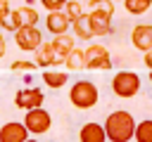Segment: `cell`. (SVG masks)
<instances>
[{
	"label": "cell",
	"mask_w": 152,
	"mask_h": 142,
	"mask_svg": "<svg viewBox=\"0 0 152 142\" xmlns=\"http://www.w3.org/2000/svg\"><path fill=\"white\" fill-rule=\"evenodd\" d=\"M135 118L126 109H116L104 121V133L109 142H131L135 137Z\"/></svg>",
	"instance_id": "cell-1"
},
{
	"label": "cell",
	"mask_w": 152,
	"mask_h": 142,
	"mask_svg": "<svg viewBox=\"0 0 152 142\" xmlns=\"http://www.w3.org/2000/svg\"><path fill=\"white\" fill-rule=\"evenodd\" d=\"M100 99V92H97V85L90 83V80H76L69 90V102L76 106V109H93Z\"/></svg>",
	"instance_id": "cell-2"
},
{
	"label": "cell",
	"mask_w": 152,
	"mask_h": 142,
	"mask_svg": "<svg viewBox=\"0 0 152 142\" xmlns=\"http://www.w3.org/2000/svg\"><path fill=\"white\" fill-rule=\"evenodd\" d=\"M38 24V12L31 7V5H21L17 9H10L2 19H0V26L5 31H19L24 26H36Z\"/></svg>",
	"instance_id": "cell-3"
},
{
	"label": "cell",
	"mask_w": 152,
	"mask_h": 142,
	"mask_svg": "<svg viewBox=\"0 0 152 142\" xmlns=\"http://www.w3.org/2000/svg\"><path fill=\"white\" fill-rule=\"evenodd\" d=\"M112 90L116 97L121 99H128V97H135L138 90H140V76L135 71H119L114 73L112 78Z\"/></svg>",
	"instance_id": "cell-4"
},
{
	"label": "cell",
	"mask_w": 152,
	"mask_h": 142,
	"mask_svg": "<svg viewBox=\"0 0 152 142\" xmlns=\"http://www.w3.org/2000/svg\"><path fill=\"white\" fill-rule=\"evenodd\" d=\"M86 69L88 71H109L112 57L104 45H88L86 47Z\"/></svg>",
	"instance_id": "cell-5"
},
{
	"label": "cell",
	"mask_w": 152,
	"mask_h": 142,
	"mask_svg": "<svg viewBox=\"0 0 152 142\" xmlns=\"http://www.w3.org/2000/svg\"><path fill=\"white\" fill-rule=\"evenodd\" d=\"M14 40L17 47L24 52H36L43 45V33L38 31V26H24L19 31H14Z\"/></svg>",
	"instance_id": "cell-6"
},
{
	"label": "cell",
	"mask_w": 152,
	"mask_h": 142,
	"mask_svg": "<svg viewBox=\"0 0 152 142\" xmlns=\"http://www.w3.org/2000/svg\"><path fill=\"white\" fill-rule=\"evenodd\" d=\"M24 125L28 128V133L31 135H43V133H48L50 130V125H52V118H50V114L45 111V109H31V111H26V116H24Z\"/></svg>",
	"instance_id": "cell-7"
},
{
	"label": "cell",
	"mask_w": 152,
	"mask_h": 142,
	"mask_svg": "<svg viewBox=\"0 0 152 142\" xmlns=\"http://www.w3.org/2000/svg\"><path fill=\"white\" fill-rule=\"evenodd\" d=\"M43 102H45V95H43V90H38V88H24V90H19V92L14 95V104H17L19 109H26V111L43 106Z\"/></svg>",
	"instance_id": "cell-8"
},
{
	"label": "cell",
	"mask_w": 152,
	"mask_h": 142,
	"mask_svg": "<svg viewBox=\"0 0 152 142\" xmlns=\"http://www.w3.org/2000/svg\"><path fill=\"white\" fill-rule=\"evenodd\" d=\"M131 43L135 50L150 52L152 50V24H135L131 31Z\"/></svg>",
	"instance_id": "cell-9"
},
{
	"label": "cell",
	"mask_w": 152,
	"mask_h": 142,
	"mask_svg": "<svg viewBox=\"0 0 152 142\" xmlns=\"http://www.w3.org/2000/svg\"><path fill=\"white\" fill-rule=\"evenodd\" d=\"M28 140V128L24 121H10L0 128V142H26Z\"/></svg>",
	"instance_id": "cell-10"
},
{
	"label": "cell",
	"mask_w": 152,
	"mask_h": 142,
	"mask_svg": "<svg viewBox=\"0 0 152 142\" xmlns=\"http://www.w3.org/2000/svg\"><path fill=\"white\" fill-rule=\"evenodd\" d=\"M36 64H38L40 69H50V66H59V64H62V59L57 57L52 43H43V45L36 50Z\"/></svg>",
	"instance_id": "cell-11"
},
{
	"label": "cell",
	"mask_w": 152,
	"mask_h": 142,
	"mask_svg": "<svg viewBox=\"0 0 152 142\" xmlns=\"http://www.w3.org/2000/svg\"><path fill=\"white\" fill-rule=\"evenodd\" d=\"M88 19H90L93 36L112 33V14H107V12H88Z\"/></svg>",
	"instance_id": "cell-12"
},
{
	"label": "cell",
	"mask_w": 152,
	"mask_h": 142,
	"mask_svg": "<svg viewBox=\"0 0 152 142\" xmlns=\"http://www.w3.org/2000/svg\"><path fill=\"white\" fill-rule=\"evenodd\" d=\"M78 140L81 142H107V133H104V125L90 121V123H83V128L78 130Z\"/></svg>",
	"instance_id": "cell-13"
},
{
	"label": "cell",
	"mask_w": 152,
	"mask_h": 142,
	"mask_svg": "<svg viewBox=\"0 0 152 142\" xmlns=\"http://www.w3.org/2000/svg\"><path fill=\"white\" fill-rule=\"evenodd\" d=\"M69 24H71V19L64 14V9H59V12H50V14H48V19H45L48 31H50V33H55V36L66 33V31H69Z\"/></svg>",
	"instance_id": "cell-14"
},
{
	"label": "cell",
	"mask_w": 152,
	"mask_h": 142,
	"mask_svg": "<svg viewBox=\"0 0 152 142\" xmlns=\"http://www.w3.org/2000/svg\"><path fill=\"white\" fill-rule=\"evenodd\" d=\"M52 47H55L57 57H59V59H62V64H64V62H66V57H69V52H71L76 45H74V38H71L69 33H62V36H55Z\"/></svg>",
	"instance_id": "cell-15"
},
{
	"label": "cell",
	"mask_w": 152,
	"mask_h": 142,
	"mask_svg": "<svg viewBox=\"0 0 152 142\" xmlns=\"http://www.w3.org/2000/svg\"><path fill=\"white\" fill-rule=\"evenodd\" d=\"M64 66H66L69 71H83V69H86V50L74 47V50L69 52V57H66Z\"/></svg>",
	"instance_id": "cell-16"
},
{
	"label": "cell",
	"mask_w": 152,
	"mask_h": 142,
	"mask_svg": "<svg viewBox=\"0 0 152 142\" xmlns=\"http://www.w3.org/2000/svg\"><path fill=\"white\" fill-rule=\"evenodd\" d=\"M71 28H74L76 38H81V40H90V38H93V28H90V19H88V14H81V17L71 24Z\"/></svg>",
	"instance_id": "cell-17"
},
{
	"label": "cell",
	"mask_w": 152,
	"mask_h": 142,
	"mask_svg": "<svg viewBox=\"0 0 152 142\" xmlns=\"http://www.w3.org/2000/svg\"><path fill=\"white\" fill-rule=\"evenodd\" d=\"M66 80H69L66 71H43V83H45L48 88H52V90L62 88Z\"/></svg>",
	"instance_id": "cell-18"
},
{
	"label": "cell",
	"mask_w": 152,
	"mask_h": 142,
	"mask_svg": "<svg viewBox=\"0 0 152 142\" xmlns=\"http://www.w3.org/2000/svg\"><path fill=\"white\" fill-rule=\"evenodd\" d=\"M135 142H152V118H145L135 125Z\"/></svg>",
	"instance_id": "cell-19"
},
{
	"label": "cell",
	"mask_w": 152,
	"mask_h": 142,
	"mask_svg": "<svg viewBox=\"0 0 152 142\" xmlns=\"http://www.w3.org/2000/svg\"><path fill=\"white\" fill-rule=\"evenodd\" d=\"M124 7L128 14H145L152 7V0H124Z\"/></svg>",
	"instance_id": "cell-20"
},
{
	"label": "cell",
	"mask_w": 152,
	"mask_h": 142,
	"mask_svg": "<svg viewBox=\"0 0 152 142\" xmlns=\"http://www.w3.org/2000/svg\"><path fill=\"white\" fill-rule=\"evenodd\" d=\"M88 9H90V12L114 14V2H112V0H88Z\"/></svg>",
	"instance_id": "cell-21"
},
{
	"label": "cell",
	"mask_w": 152,
	"mask_h": 142,
	"mask_svg": "<svg viewBox=\"0 0 152 142\" xmlns=\"http://www.w3.org/2000/svg\"><path fill=\"white\" fill-rule=\"evenodd\" d=\"M64 14H66V17L71 19V24H74V21L83 14V5H81L78 0H69V2H66V7H64Z\"/></svg>",
	"instance_id": "cell-22"
},
{
	"label": "cell",
	"mask_w": 152,
	"mask_h": 142,
	"mask_svg": "<svg viewBox=\"0 0 152 142\" xmlns=\"http://www.w3.org/2000/svg\"><path fill=\"white\" fill-rule=\"evenodd\" d=\"M66 2H69V0H40V5H43L48 12H59V9L66 7Z\"/></svg>",
	"instance_id": "cell-23"
},
{
	"label": "cell",
	"mask_w": 152,
	"mask_h": 142,
	"mask_svg": "<svg viewBox=\"0 0 152 142\" xmlns=\"http://www.w3.org/2000/svg\"><path fill=\"white\" fill-rule=\"evenodd\" d=\"M36 62H24V59H17V62H12V71H36Z\"/></svg>",
	"instance_id": "cell-24"
},
{
	"label": "cell",
	"mask_w": 152,
	"mask_h": 142,
	"mask_svg": "<svg viewBox=\"0 0 152 142\" xmlns=\"http://www.w3.org/2000/svg\"><path fill=\"white\" fill-rule=\"evenodd\" d=\"M10 12V0H0V19Z\"/></svg>",
	"instance_id": "cell-25"
},
{
	"label": "cell",
	"mask_w": 152,
	"mask_h": 142,
	"mask_svg": "<svg viewBox=\"0 0 152 142\" xmlns=\"http://www.w3.org/2000/svg\"><path fill=\"white\" fill-rule=\"evenodd\" d=\"M5 52H7V43H5V36L0 33V59L5 57Z\"/></svg>",
	"instance_id": "cell-26"
},
{
	"label": "cell",
	"mask_w": 152,
	"mask_h": 142,
	"mask_svg": "<svg viewBox=\"0 0 152 142\" xmlns=\"http://www.w3.org/2000/svg\"><path fill=\"white\" fill-rule=\"evenodd\" d=\"M145 66L152 71V50H150V52H145Z\"/></svg>",
	"instance_id": "cell-27"
},
{
	"label": "cell",
	"mask_w": 152,
	"mask_h": 142,
	"mask_svg": "<svg viewBox=\"0 0 152 142\" xmlns=\"http://www.w3.org/2000/svg\"><path fill=\"white\" fill-rule=\"evenodd\" d=\"M26 142H38V140H33V137H28V140H26Z\"/></svg>",
	"instance_id": "cell-28"
},
{
	"label": "cell",
	"mask_w": 152,
	"mask_h": 142,
	"mask_svg": "<svg viewBox=\"0 0 152 142\" xmlns=\"http://www.w3.org/2000/svg\"><path fill=\"white\" fill-rule=\"evenodd\" d=\"M150 83H152V71H150Z\"/></svg>",
	"instance_id": "cell-29"
},
{
	"label": "cell",
	"mask_w": 152,
	"mask_h": 142,
	"mask_svg": "<svg viewBox=\"0 0 152 142\" xmlns=\"http://www.w3.org/2000/svg\"><path fill=\"white\" fill-rule=\"evenodd\" d=\"M112 2H124V0H112Z\"/></svg>",
	"instance_id": "cell-30"
}]
</instances>
